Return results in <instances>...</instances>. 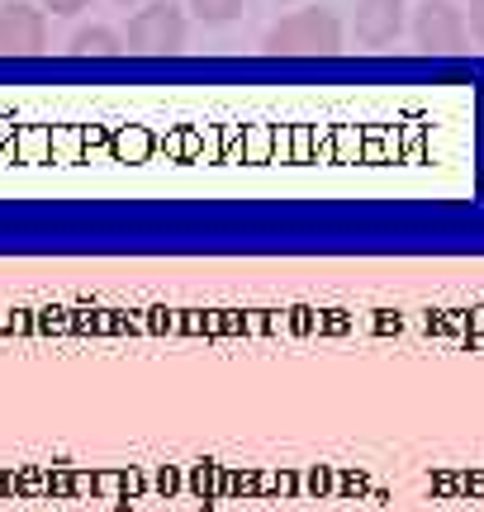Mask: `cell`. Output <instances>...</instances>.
<instances>
[{
  "instance_id": "52a82bcc",
  "label": "cell",
  "mask_w": 484,
  "mask_h": 512,
  "mask_svg": "<svg viewBox=\"0 0 484 512\" xmlns=\"http://www.w3.org/2000/svg\"><path fill=\"white\" fill-rule=\"evenodd\" d=\"M190 15L200 19V24H233L242 15V5L247 0H186Z\"/></svg>"
},
{
  "instance_id": "ba28073f",
  "label": "cell",
  "mask_w": 484,
  "mask_h": 512,
  "mask_svg": "<svg viewBox=\"0 0 484 512\" xmlns=\"http://www.w3.org/2000/svg\"><path fill=\"white\" fill-rule=\"evenodd\" d=\"M86 5H91V0H43V10H48V15H57V19H76Z\"/></svg>"
},
{
  "instance_id": "30bf717a",
  "label": "cell",
  "mask_w": 484,
  "mask_h": 512,
  "mask_svg": "<svg viewBox=\"0 0 484 512\" xmlns=\"http://www.w3.org/2000/svg\"><path fill=\"white\" fill-rule=\"evenodd\" d=\"M114 5H129V10H133V5H143V0H114Z\"/></svg>"
},
{
  "instance_id": "277c9868",
  "label": "cell",
  "mask_w": 484,
  "mask_h": 512,
  "mask_svg": "<svg viewBox=\"0 0 484 512\" xmlns=\"http://www.w3.org/2000/svg\"><path fill=\"white\" fill-rule=\"evenodd\" d=\"M48 53V10L29 0L0 5V57H38Z\"/></svg>"
},
{
  "instance_id": "5b68a950",
  "label": "cell",
  "mask_w": 484,
  "mask_h": 512,
  "mask_svg": "<svg viewBox=\"0 0 484 512\" xmlns=\"http://www.w3.org/2000/svg\"><path fill=\"white\" fill-rule=\"evenodd\" d=\"M409 24V0H356V43L366 53H385Z\"/></svg>"
},
{
  "instance_id": "3957f363",
  "label": "cell",
  "mask_w": 484,
  "mask_h": 512,
  "mask_svg": "<svg viewBox=\"0 0 484 512\" xmlns=\"http://www.w3.org/2000/svg\"><path fill=\"white\" fill-rule=\"evenodd\" d=\"M413 43L423 53H461L470 43L466 15L451 5V0H423L413 10Z\"/></svg>"
},
{
  "instance_id": "8fae6325",
  "label": "cell",
  "mask_w": 484,
  "mask_h": 512,
  "mask_svg": "<svg viewBox=\"0 0 484 512\" xmlns=\"http://www.w3.org/2000/svg\"><path fill=\"white\" fill-rule=\"evenodd\" d=\"M285 5H299V0H285Z\"/></svg>"
},
{
  "instance_id": "9c48e42d",
  "label": "cell",
  "mask_w": 484,
  "mask_h": 512,
  "mask_svg": "<svg viewBox=\"0 0 484 512\" xmlns=\"http://www.w3.org/2000/svg\"><path fill=\"white\" fill-rule=\"evenodd\" d=\"M466 29H470V38L484 48V0H470V15H466Z\"/></svg>"
},
{
  "instance_id": "8992f818",
  "label": "cell",
  "mask_w": 484,
  "mask_h": 512,
  "mask_svg": "<svg viewBox=\"0 0 484 512\" xmlns=\"http://www.w3.org/2000/svg\"><path fill=\"white\" fill-rule=\"evenodd\" d=\"M76 57H114V53H129L124 48V34H114L105 24H86V29H76L72 43H67Z\"/></svg>"
},
{
  "instance_id": "7a4b0ae2",
  "label": "cell",
  "mask_w": 484,
  "mask_h": 512,
  "mask_svg": "<svg viewBox=\"0 0 484 512\" xmlns=\"http://www.w3.org/2000/svg\"><path fill=\"white\" fill-rule=\"evenodd\" d=\"M190 38V19L176 0H143V10L124 29V48L143 57H171L181 53Z\"/></svg>"
},
{
  "instance_id": "6da1fadb",
  "label": "cell",
  "mask_w": 484,
  "mask_h": 512,
  "mask_svg": "<svg viewBox=\"0 0 484 512\" xmlns=\"http://www.w3.org/2000/svg\"><path fill=\"white\" fill-rule=\"evenodd\" d=\"M342 19L333 10H323V5H309V10H290L285 19H276L266 38H261V48L276 57H333L342 53Z\"/></svg>"
}]
</instances>
